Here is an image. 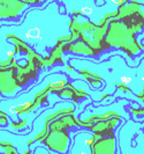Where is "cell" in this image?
<instances>
[{
    "label": "cell",
    "instance_id": "1",
    "mask_svg": "<svg viewBox=\"0 0 144 154\" xmlns=\"http://www.w3.org/2000/svg\"><path fill=\"white\" fill-rule=\"evenodd\" d=\"M131 78L128 77V75H122V77H120V81H121V84L122 85H129L130 82H131Z\"/></svg>",
    "mask_w": 144,
    "mask_h": 154
},
{
    "label": "cell",
    "instance_id": "2",
    "mask_svg": "<svg viewBox=\"0 0 144 154\" xmlns=\"http://www.w3.org/2000/svg\"><path fill=\"white\" fill-rule=\"evenodd\" d=\"M111 1H112V2H114L115 5H120L123 0H111Z\"/></svg>",
    "mask_w": 144,
    "mask_h": 154
},
{
    "label": "cell",
    "instance_id": "3",
    "mask_svg": "<svg viewBox=\"0 0 144 154\" xmlns=\"http://www.w3.org/2000/svg\"><path fill=\"white\" fill-rule=\"evenodd\" d=\"M141 79H142V80H143V81H144V75H143V77H142V78H141Z\"/></svg>",
    "mask_w": 144,
    "mask_h": 154
}]
</instances>
